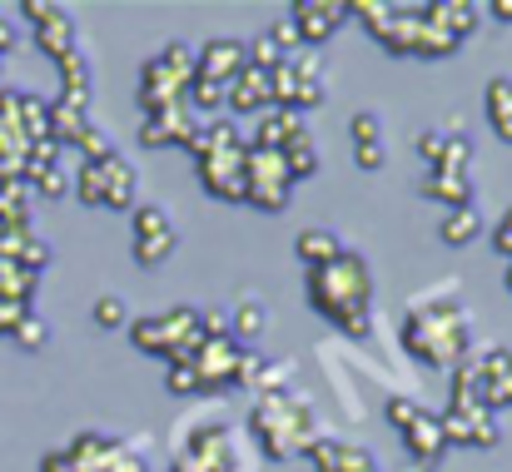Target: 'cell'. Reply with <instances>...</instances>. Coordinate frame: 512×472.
Listing matches in <instances>:
<instances>
[{"instance_id":"cell-1","label":"cell","mask_w":512,"mask_h":472,"mask_svg":"<svg viewBox=\"0 0 512 472\" xmlns=\"http://www.w3.org/2000/svg\"><path fill=\"white\" fill-rule=\"evenodd\" d=\"M304 289H309V304L329 318L343 338L373 333V269H368L363 254H353V249L334 254L329 264L309 269Z\"/></svg>"},{"instance_id":"cell-2","label":"cell","mask_w":512,"mask_h":472,"mask_svg":"<svg viewBox=\"0 0 512 472\" xmlns=\"http://www.w3.org/2000/svg\"><path fill=\"white\" fill-rule=\"evenodd\" d=\"M403 348L428 363L453 373L468 353H473V314L458 299H418L403 318Z\"/></svg>"},{"instance_id":"cell-3","label":"cell","mask_w":512,"mask_h":472,"mask_svg":"<svg viewBox=\"0 0 512 472\" xmlns=\"http://www.w3.org/2000/svg\"><path fill=\"white\" fill-rule=\"evenodd\" d=\"M249 433L259 443L264 458L284 463V458H299L309 453V443L319 438V418H314V403L309 393L289 388V383H269L249 413Z\"/></svg>"},{"instance_id":"cell-4","label":"cell","mask_w":512,"mask_h":472,"mask_svg":"<svg viewBox=\"0 0 512 472\" xmlns=\"http://www.w3.org/2000/svg\"><path fill=\"white\" fill-rule=\"evenodd\" d=\"M194 164H199V179L214 199L224 204H244V159H249V145L239 140V130L229 120H209L194 130V140L184 145Z\"/></svg>"},{"instance_id":"cell-5","label":"cell","mask_w":512,"mask_h":472,"mask_svg":"<svg viewBox=\"0 0 512 472\" xmlns=\"http://www.w3.org/2000/svg\"><path fill=\"white\" fill-rule=\"evenodd\" d=\"M189 80H194V45L174 40L155 60H145V70H140V110L145 115H160V110L184 105Z\"/></svg>"},{"instance_id":"cell-6","label":"cell","mask_w":512,"mask_h":472,"mask_svg":"<svg viewBox=\"0 0 512 472\" xmlns=\"http://www.w3.org/2000/svg\"><path fill=\"white\" fill-rule=\"evenodd\" d=\"M130 343L140 348V353H155V358H189L194 348H199V309H189V304H179V309H165V314H150V318H130Z\"/></svg>"},{"instance_id":"cell-7","label":"cell","mask_w":512,"mask_h":472,"mask_svg":"<svg viewBox=\"0 0 512 472\" xmlns=\"http://www.w3.org/2000/svg\"><path fill=\"white\" fill-rule=\"evenodd\" d=\"M269 100L279 110H319L329 100V80H324V60L314 50H294L269 70Z\"/></svg>"},{"instance_id":"cell-8","label":"cell","mask_w":512,"mask_h":472,"mask_svg":"<svg viewBox=\"0 0 512 472\" xmlns=\"http://www.w3.org/2000/svg\"><path fill=\"white\" fill-rule=\"evenodd\" d=\"M289 194H294V179H289L284 159L274 150H254L249 145V159H244V204H254L264 214H279V209H289Z\"/></svg>"},{"instance_id":"cell-9","label":"cell","mask_w":512,"mask_h":472,"mask_svg":"<svg viewBox=\"0 0 512 472\" xmlns=\"http://www.w3.org/2000/svg\"><path fill=\"white\" fill-rule=\"evenodd\" d=\"M448 448H498L503 443V423L498 413H488L478 398H453L448 413H438Z\"/></svg>"},{"instance_id":"cell-10","label":"cell","mask_w":512,"mask_h":472,"mask_svg":"<svg viewBox=\"0 0 512 472\" xmlns=\"http://www.w3.org/2000/svg\"><path fill=\"white\" fill-rule=\"evenodd\" d=\"M130 214H135V219H130V224H135V264H140V269H160L174 254V244H179L170 209H165V204H135Z\"/></svg>"},{"instance_id":"cell-11","label":"cell","mask_w":512,"mask_h":472,"mask_svg":"<svg viewBox=\"0 0 512 472\" xmlns=\"http://www.w3.org/2000/svg\"><path fill=\"white\" fill-rule=\"evenodd\" d=\"M65 458L75 472H145V458H135V448H125L120 438H105V433H80L65 448Z\"/></svg>"},{"instance_id":"cell-12","label":"cell","mask_w":512,"mask_h":472,"mask_svg":"<svg viewBox=\"0 0 512 472\" xmlns=\"http://www.w3.org/2000/svg\"><path fill=\"white\" fill-rule=\"evenodd\" d=\"M20 15L30 20L35 45H40L50 60H65L70 50H80V40H75V15H70L65 5H50V0H25V5H20Z\"/></svg>"},{"instance_id":"cell-13","label":"cell","mask_w":512,"mask_h":472,"mask_svg":"<svg viewBox=\"0 0 512 472\" xmlns=\"http://www.w3.org/2000/svg\"><path fill=\"white\" fill-rule=\"evenodd\" d=\"M239 348L244 343H234V338H199V348L189 353V363H194V373H199V388H229L234 383V368H239Z\"/></svg>"},{"instance_id":"cell-14","label":"cell","mask_w":512,"mask_h":472,"mask_svg":"<svg viewBox=\"0 0 512 472\" xmlns=\"http://www.w3.org/2000/svg\"><path fill=\"white\" fill-rule=\"evenodd\" d=\"M289 20H294V30H299L304 45H324L329 35L343 30L348 5H343V0H294V5H289Z\"/></svg>"},{"instance_id":"cell-15","label":"cell","mask_w":512,"mask_h":472,"mask_svg":"<svg viewBox=\"0 0 512 472\" xmlns=\"http://www.w3.org/2000/svg\"><path fill=\"white\" fill-rule=\"evenodd\" d=\"M249 60H244V40H229V35H214V40H204L199 50H194V75L199 80H214V85H234V75L244 70Z\"/></svg>"},{"instance_id":"cell-16","label":"cell","mask_w":512,"mask_h":472,"mask_svg":"<svg viewBox=\"0 0 512 472\" xmlns=\"http://www.w3.org/2000/svg\"><path fill=\"white\" fill-rule=\"evenodd\" d=\"M478 393L488 413L512 408V348H488L478 353Z\"/></svg>"},{"instance_id":"cell-17","label":"cell","mask_w":512,"mask_h":472,"mask_svg":"<svg viewBox=\"0 0 512 472\" xmlns=\"http://www.w3.org/2000/svg\"><path fill=\"white\" fill-rule=\"evenodd\" d=\"M194 130H199V120L189 115V105H174V110H160V115H145V120H140V145H145V150L189 145Z\"/></svg>"},{"instance_id":"cell-18","label":"cell","mask_w":512,"mask_h":472,"mask_svg":"<svg viewBox=\"0 0 512 472\" xmlns=\"http://www.w3.org/2000/svg\"><path fill=\"white\" fill-rule=\"evenodd\" d=\"M309 463H314V472H378L368 448H353V443H339V438H314Z\"/></svg>"},{"instance_id":"cell-19","label":"cell","mask_w":512,"mask_h":472,"mask_svg":"<svg viewBox=\"0 0 512 472\" xmlns=\"http://www.w3.org/2000/svg\"><path fill=\"white\" fill-rule=\"evenodd\" d=\"M403 448H408V458H413L418 468H438V463L448 458V438H443L438 413H423L418 423H408V428H403Z\"/></svg>"},{"instance_id":"cell-20","label":"cell","mask_w":512,"mask_h":472,"mask_svg":"<svg viewBox=\"0 0 512 472\" xmlns=\"http://www.w3.org/2000/svg\"><path fill=\"white\" fill-rule=\"evenodd\" d=\"M224 105L234 110V115H264L274 100H269V75L264 70H254V65H244L239 75H234V85L224 90Z\"/></svg>"},{"instance_id":"cell-21","label":"cell","mask_w":512,"mask_h":472,"mask_svg":"<svg viewBox=\"0 0 512 472\" xmlns=\"http://www.w3.org/2000/svg\"><path fill=\"white\" fill-rule=\"evenodd\" d=\"M348 135H353V159H358V169H383L388 164V145H383V120L373 115V110H363V115H353V125H348Z\"/></svg>"},{"instance_id":"cell-22","label":"cell","mask_w":512,"mask_h":472,"mask_svg":"<svg viewBox=\"0 0 512 472\" xmlns=\"http://www.w3.org/2000/svg\"><path fill=\"white\" fill-rule=\"evenodd\" d=\"M478 5H468V0H428L423 5V20L428 25H438V30H448L453 40H468L473 30H478Z\"/></svg>"},{"instance_id":"cell-23","label":"cell","mask_w":512,"mask_h":472,"mask_svg":"<svg viewBox=\"0 0 512 472\" xmlns=\"http://www.w3.org/2000/svg\"><path fill=\"white\" fill-rule=\"evenodd\" d=\"M304 130V115L299 110H279V105H269L264 115H259V125H254V150H284L294 135Z\"/></svg>"},{"instance_id":"cell-24","label":"cell","mask_w":512,"mask_h":472,"mask_svg":"<svg viewBox=\"0 0 512 472\" xmlns=\"http://www.w3.org/2000/svg\"><path fill=\"white\" fill-rule=\"evenodd\" d=\"M55 65H60V100H65V105L90 110V85H95L90 55H85V50H70V55H65V60H55Z\"/></svg>"},{"instance_id":"cell-25","label":"cell","mask_w":512,"mask_h":472,"mask_svg":"<svg viewBox=\"0 0 512 472\" xmlns=\"http://www.w3.org/2000/svg\"><path fill=\"white\" fill-rule=\"evenodd\" d=\"M135 194H140V174L125 155L105 159V209H135Z\"/></svg>"},{"instance_id":"cell-26","label":"cell","mask_w":512,"mask_h":472,"mask_svg":"<svg viewBox=\"0 0 512 472\" xmlns=\"http://www.w3.org/2000/svg\"><path fill=\"white\" fill-rule=\"evenodd\" d=\"M483 110H488V125L493 135L512 145V75H493L488 90H483Z\"/></svg>"},{"instance_id":"cell-27","label":"cell","mask_w":512,"mask_h":472,"mask_svg":"<svg viewBox=\"0 0 512 472\" xmlns=\"http://www.w3.org/2000/svg\"><path fill=\"white\" fill-rule=\"evenodd\" d=\"M423 199H438L448 209H463L473 204V174H448V169H433L423 179Z\"/></svg>"},{"instance_id":"cell-28","label":"cell","mask_w":512,"mask_h":472,"mask_svg":"<svg viewBox=\"0 0 512 472\" xmlns=\"http://www.w3.org/2000/svg\"><path fill=\"white\" fill-rule=\"evenodd\" d=\"M294 254H299V264H304V269H319V264H329L334 254H343V239L334 234V229L314 224V229H304V234L294 239Z\"/></svg>"},{"instance_id":"cell-29","label":"cell","mask_w":512,"mask_h":472,"mask_svg":"<svg viewBox=\"0 0 512 472\" xmlns=\"http://www.w3.org/2000/svg\"><path fill=\"white\" fill-rule=\"evenodd\" d=\"M90 130V110L80 105H65V100H50V145H75L80 135Z\"/></svg>"},{"instance_id":"cell-30","label":"cell","mask_w":512,"mask_h":472,"mask_svg":"<svg viewBox=\"0 0 512 472\" xmlns=\"http://www.w3.org/2000/svg\"><path fill=\"white\" fill-rule=\"evenodd\" d=\"M279 159H284V169H289V179H294V184L319 174V145H314V135H309V130H299V135L279 150Z\"/></svg>"},{"instance_id":"cell-31","label":"cell","mask_w":512,"mask_h":472,"mask_svg":"<svg viewBox=\"0 0 512 472\" xmlns=\"http://www.w3.org/2000/svg\"><path fill=\"white\" fill-rule=\"evenodd\" d=\"M264 328H269V309H264L254 294H244V299H239V309L229 314V333H234V343H244V348H249V338H264Z\"/></svg>"},{"instance_id":"cell-32","label":"cell","mask_w":512,"mask_h":472,"mask_svg":"<svg viewBox=\"0 0 512 472\" xmlns=\"http://www.w3.org/2000/svg\"><path fill=\"white\" fill-rule=\"evenodd\" d=\"M478 234H483V214H478V204L448 209V219H443V244H453V249H468Z\"/></svg>"},{"instance_id":"cell-33","label":"cell","mask_w":512,"mask_h":472,"mask_svg":"<svg viewBox=\"0 0 512 472\" xmlns=\"http://www.w3.org/2000/svg\"><path fill=\"white\" fill-rule=\"evenodd\" d=\"M0 224H30V184L0 179Z\"/></svg>"},{"instance_id":"cell-34","label":"cell","mask_w":512,"mask_h":472,"mask_svg":"<svg viewBox=\"0 0 512 472\" xmlns=\"http://www.w3.org/2000/svg\"><path fill=\"white\" fill-rule=\"evenodd\" d=\"M184 105H189V115L199 110V115H219V105H224V85H214V80H189V95H184Z\"/></svg>"},{"instance_id":"cell-35","label":"cell","mask_w":512,"mask_h":472,"mask_svg":"<svg viewBox=\"0 0 512 472\" xmlns=\"http://www.w3.org/2000/svg\"><path fill=\"white\" fill-rule=\"evenodd\" d=\"M10 338H15L25 353H40V348L50 343V323H45L40 314H25L20 323H15V333H10Z\"/></svg>"},{"instance_id":"cell-36","label":"cell","mask_w":512,"mask_h":472,"mask_svg":"<svg viewBox=\"0 0 512 472\" xmlns=\"http://www.w3.org/2000/svg\"><path fill=\"white\" fill-rule=\"evenodd\" d=\"M75 150L85 155V164H95V159H110V155H115V140H110V130H100V125L90 120V130L75 140Z\"/></svg>"},{"instance_id":"cell-37","label":"cell","mask_w":512,"mask_h":472,"mask_svg":"<svg viewBox=\"0 0 512 472\" xmlns=\"http://www.w3.org/2000/svg\"><path fill=\"white\" fill-rule=\"evenodd\" d=\"M90 314H95L100 328H130V309H125V299H120V294H100Z\"/></svg>"},{"instance_id":"cell-38","label":"cell","mask_w":512,"mask_h":472,"mask_svg":"<svg viewBox=\"0 0 512 472\" xmlns=\"http://www.w3.org/2000/svg\"><path fill=\"white\" fill-rule=\"evenodd\" d=\"M423 413H428V408H423L418 398H388V403H383V418H388V423H393L398 433H403L408 423H418Z\"/></svg>"},{"instance_id":"cell-39","label":"cell","mask_w":512,"mask_h":472,"mask_svg":"<svg viewBox=\"0 0 512 472\" xmlns=\"http://www.w3.org/2000/svg\"><path fill=\"white\" fill-rule=\"evenodd\" d=\"M165 383H170V393H179V398H184V393H204V388H199V373H194L189 358H174L170 368H165Z\"/></svg>"},{"instance_id":"cell-40","label":"cell","mask_w":512,"mask_h":472,"mask_svg":"<svg viewBox=\"0 0 512 472\" xmlns=\"http://www.w3.org/2000/svg\"><path fill=\"white\" fill-rule=\"evenodd\" d=\"M443 140H448L443 130H423V135H418V159H423L428 169H438V159H443Z\"/></svg>"},{"instance_id":"cell-41","label":"cell","mask_w":512,"mask_h":472,"mask_svg":"<svg viewBox=\"0 0 512 472\" xmlns=\"http://www.w3.org/2000/svg\"><path fill=\"white\" fill-rule=\"evenodd\" d=\"M199 333L204 338H234L229 333V314L224 309H199Z\"/></svg>"},{"instance_id":"cell-42","label":"cell","mask_w":512,"mask_h":472,"mask_svg":"<svg viewBox=\"0 0 512 472\" xmlns=\"http://www.w3.org/2000/svg\"><path fill=\"white\" fill-rule=\"evenodd\" d=\"M30 189H40V194H45V199H60V194H65V189H70V179H65V174H60V169H50V174H40V179H35V184H30Z\"/></svg>"},{"instance_id":"cell-43","label":"cell","mask_w":512,"mask_h":472,"mask_svg":"<svg viewBox=\"0 0 512 472\" xmlns=\"http://www.w3.org/2000/svg\"><path fill=\"white\" fill-rule=\"evenodd\" d=\"M493 249H498L503 259H512V209L498 219V229H493Z\"/></svg>"},{"instance_id":"cell-44","label":"cell","mask_w":512,"mask_h":472,"mask_svg":"<svg viewBox=\"0 0 512 472\" xmlns=\"http://www.w3.org/2000/svg\"><path fill=\"white\" fill-rule=\"evenodd\" d=\"M25 314H35V309H30V304H5V299H0V333H15V323Z\"/></svg>"},{"instance_id":"cell-45","label":"cell","mask_w":512,"mask_h":472,"mask_svg":"<svg viewBox=\"0 0 512 472\" xmlns=\"http://www.w3.org/2000/svg\"><path fill=\"white\" fill-rule=\"evenodd\" d=\"M40 472H75V468H70L65 448H55V453H45V463H40Z\"/></svg>"},{"instance_id":"cell-46","label":"cell","mask_w":512,"mask_h":472,"mask_svg":"<svg viewBox=\"0 0 512 472\" xmlns=\"http://www.w3.org/2000/svg\"><path fill=\"white\" fill-rule=\"evenodd\" d=\"M488 15H493V20H503V25H512V0H493V5H488Z\"/></svg>"},{"instance_id":"cell-47","label":"cell","mask_w":512,"mask_h":472,"mask_svg":"<svg viewBox=\"0 0 512 472\" xmlns=\"http://www.w3.org/2000/svg\"><path fill=\"white\" fill-rule=\"evenodd\" d=\"M10 45H15V25H10V20H0V55H5Z\"/></svg>"},{"instance_id":"cell-48","label":"cell","mask_w":512,"mask_h":472,"mask_svg":"<svg viewBox=\"0 0 512 472\" xmlns=\"http://www.w3.org/2000/svg\"><path fill=\"white\" fill-rule=\"evenodd\" d=\"M508 289H512V264H508Z\"/></svg>"}]
</instances>
